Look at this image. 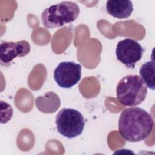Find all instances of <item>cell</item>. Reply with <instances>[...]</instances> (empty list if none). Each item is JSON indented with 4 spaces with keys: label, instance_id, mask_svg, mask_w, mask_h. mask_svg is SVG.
Here are the masks:
<instances>
[{
    "label": "cell",
    "instance_id": "obj_5",
    "mask_svg": "<svg viewBox=\"0 0 155 155\" xmlns=\"http://www.w3.org/2000/svg\"><path fill=\"white\" fill-rule=\"evenodd\" d=\"M145 51L144 48L136 40L126 38L120 41L116 46V55L118 61L128 68L133 69Z\"/></svg>",
    "mask_w": 155,
    "mask_h": 155
},
{
    "label": "cell",
    "instance_id": "obj_8",
    "mask_svg": "<svg viewBox=\"0 0 155 155\" xmlns=\"http://www.w3.org/2000/svg\"><path fill=\"white\" fill-rule=\"evenodd\" d=\"M106 9L108 14L118 19H126L130 17L133 11L131 1H107Z\"/></svg>",
    "mask_w": 155,
    "mask_h": 155
},
{
    "label": "cell",
    "instance_id": "obj_3",
    "mask_svg": "<svg viewBox=\"0 0 155 155\" xmlns=\"http://www.w3.org/2000/svg\"><path fill=\"white\" fill-rule=\"evenodd\" d=\"M79 13V7L76 2H61L44 10L41 15L42 22L47 28L60 27L74 22Z\"/></svg>",
    "mask_w": 155,
    "mask_h": 155
},
{
    "label": "cell",
    "instance_id": "obj_7",
    "mask_svg": "<svg viewBox=\"0 0 155 155\" xmlns=\"http://www.w3.org/2000/svg\"><path fill=\"white\" fill-rule=\"evenodd\" d=\"M30 51V45L26 41H1L0 45L1 64L3 66H8L16 57L25 56Z\"/></svg>",
    "mask_w": 155,
    "mask_h": 155
},
{
    "label": "cell",
    "instance_id": "obj_2",
    "mask_svg": "<svg viewBox=\"0 0 155 155\" xmlns=\"http://www.w3.org/2000/svg\"><path fill=\"white\" fill-rule=\"evenodd\" d=\"M118 101L124 106L140 105L147 95V87L140 76L129 74L123 77L116 87Z\"/></svg>",
    "mask_w": 155,
    "mask_h": 155
},
{
    "label": "cell",
    "instance_id": "obj_9",
    "mask_svg": "<svg viewBox=\"0 0 155 155\" xmlns=\"http://www.w3.org/2000/svg\"><path fill=\"white\" fill-rule=\"evenodd\" d=\"M154 73L155 64L153 59L151 61H148L143 64L139 69L140 78L143 80L147 87L153 90L155 89Z\"/></svg>",
    "mask_w": 155,
    "mask_h": 155
},
{
    "label": "cell",
    "instance_id": "obj_4",
    "mask_svg": "<svg viewBox=\"0 0 155 155\" xmlns=\"http://www.w3.org/2000/svg\"><path fill=\"white\" fill-rule=\"evenodd\" d=\"M58 132L68 139L81 135L84 131L85 121L83 115L73 108H62L56 117Z\"/></svg>",
    "mask_w": 155,
    "mask_h": 155
},
{
    "label": "cell",
    "instance_id": "obj_1",
    "mask_svg": "<svg viewBox=\"0 0 155 155\" xmlns=\"http://www.w3.org/2000/svg\"><path fill=\"white\" fill-rule=\"evenodd\" d=\"M154 125L152 116L139 107H130L123 110L119 116L118 129L126 141L137 142L146 139Z\"/></svg>",
    "mask_w": 155,
    "mask_h": 155
},
{
    "label": "cell",
    "instance_id": "obj_6",
    "mask_svg": "<svg viewBox=\"0 0 155 155\" xmlns=\"http://www.w3.org/2000/svg\"><path fill=\"white\" fill-rule=\"evenodd\" d=\"M82 67L72 61L60 62L53 72L57 85L63 88H70L76 85L81 78Z\"/></svg>",
    "mask_w": 155,
    "mask_h": 155
}]
</instances>
